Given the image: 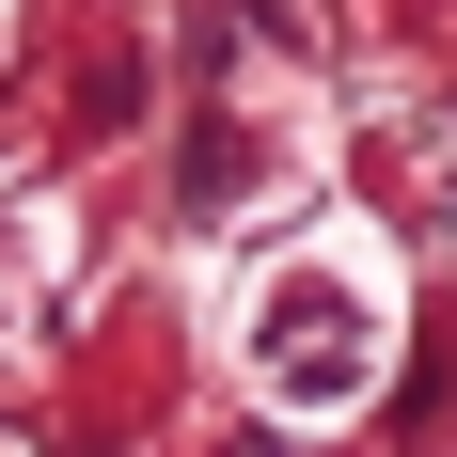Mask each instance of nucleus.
I'll list each match as a JSON object with an SVG mask.
<instances>
[{
	"instance_id": "2",
	"label": "nucleus",
	"mask_w": 457,
	"mask_h": 457,
	"mask_svg": "<svg viewBox=\"0 0 457 457\" xmlns=\"http://www.w3.org/2000/svg\"><path fill=\"white\" fill-rule=\"evenodd\" d=\"M47 269H63V205L47 189H0V331L47 300Z\"/></svg>"
},
{
	"instance_id": "3",
	"label": "nucleus",
	"mask_w": 457,
	"mask_h": 457,
	"mask_svg": "<svg viewBox=\"0 0 457 457\" xmlns=\"http://www.w3.org/2000/svg\"><path fill=\"white\" fill-rule=\"evenodd\" d=\"M0 32H16V0H0Z\"/></svg>"
},
{
	"instance_id": "1",
	"label": "nucleus",
	"mask_w": 457,
	"mask_h": 457,
	"mask_svg": "<svg viewBox=\"0 0 457 457\" xmlns=\"http://www.w3.org/2000/svg\"><path fill=\"white\" fill-rule=\"evenodd\" d=\"M221 363L269 395L284 426H347L395 378V253L363 221H300L221 284Z\"/></svg>"
}]
</instances>
